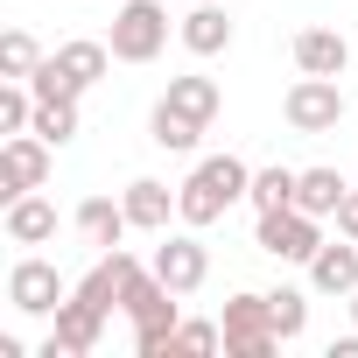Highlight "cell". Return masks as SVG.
I'll return each instance as SVG.
<instances>
[{"label":"cell","instance_id":"1","mask_svg":"<svg viewBox=\"0 0 358 358\" xmlns=\"http://www.w3.org/2000/svg\"><path fill=\"white\" fill-rule=\"evenodd\" d=\"M176 302H183V295L120 246V309H127V323H134V351H141V358H155V351L176 344V323H183Z\"/></svg>","mask_w":358,"mask_h":358},{"label":"cell","instance_id":"2","mask_svg":"<svg viewBox=\"0 0 358 358\" xmlns=\"http://www.w3.org/2000/svg\"><path fill=\"white\" fill-rule=\"evenodd\" d=\"M246 190H253V169L239 162V155H204L190 176H183V190H176V218L183 225H218L232 204H246Z\"/></svg>","mask_w":358,"mask_h":358},{"label":"cell","instance_id":"3","mask_svg":"<svg viewBox=\"0 0 358 358\" xmlns=\"http://www.w3.org/2000/svg\"><path fill=\"white\" fill-rule=\"evenodd\" d=\"M218 323H225V358H274V351H281L274 309H267V295H253V288H239Z\"/></svg>","mask_w":358,"mask_h":358},{"label":"cell","instance_id":"4","mask_svg":"<svg viewBox=\"0 0 358 358\" xmlns=\"http://www.w3.org/2000/svg\"><path fill=\"white\" fill-rule=\"evenodd\" d=\"M113 57L120 64H155L162 50H169V8L162 0H127V8L113 15Z\"/></svg>","mask_w":358,"mask_h":358},{"label":"cell","instance_id":"5","mask_svg":"<svg viewBox=\"0 0 358 358\" xmlns=\"http://www.w3.org/2000/svg\"><path fill=\"white\" fill-rule=\"evenodd\" d=\"M253 246H260L267 260H295V267H309V260H316V246H323V218H309L302 204L260 211V232H253Z\"/></svg>","mask_w":358,"mask_h":358},{"label":"cell","instance_id":"6","mask_svg":"<svg viewBox=\"0 0 358 358\" xmlns=\"http://www.w3.org/2000/svg\"><path fill=\"white\" fill-rule=\"evenodd\" d=\"M64 295H71V281L57 274V260L22 253V260L8 267V302H15V316H57Z\"/></svg>","mask_w":358,"mask_h":358},{"label":"cell","instance_id":"7","mask_svg":"<svg viewBox=\"0 0 358 358\" xmlns=\"http://www.w3.org/2000/svg\"><path fill=\"white\" fill-rule=\"evenodd\" d=\"M281 113H288L295 134H337V127H344V92H337V78H309V71H302V78L288 85Z\"/></svg>","mask_w":358,"mask_h":358},{"label":"cell","instance_id":"8","mask_svg":"<svg viewBox=\"0 0 358 358\" xmlns=\"http://www.w3.org/2000/svg\"><path fill=\"white\" fill-rule=\"evenodd\" d=\"M50 169H57V148L43 134H8V148H0V197H29L50 183Z\"/></svg>","mask_w":358,"mask_h":358},{"label":"cell","instance_id":"9","mask_svg":"<svg viewBox=\"0 0 358 358\" xmlns=\"http://www.w3.org/2000/svg\"><path fill=\"white\" fill-rule=\"evenodd\" d=\"M155 274H162L176 295H197V288L211 281V246L197 239V225H190V232H162V246H155Z\"/></svg>","mask_w":358,"mask_h":358},{"label":"cell","instance_id":"10","mask_svg":"<svg viewBox=\"0 0 358 358\" xmlns=\"http://www.w3.org/2000/svg\"><path fill=\"white\" fill-rule=\"evenodd\" d=\"M309 288L316 295H351L358 288V239H323L316 246V260H309Z\"/></svg>","mask_w":358,"mask_h":358},{"label":"cell","instance_id":"11","mask_svg":"<svg viewBox=\"0 0 358 358\" xmlns=\"http://www.w3.org/2000/svg\"><path fill=\"white\" fill-rule=\"evenodd\" d=\"M176 36H183L190 57H225V50H232V22H225L218 0H190V15H183V29H176Z\"/></svg>","mask_w":358,"mask_h":358},{"label":"cell","instance_id":"12","mask_svg":"<svg viewBox=\"0 0 358 358\" xmlns=\"http://www.w3.org/2000/svg\"><path fill=\"white\" fill-rule=\"evenodd\" d=\"M120 204H127L134 232H169V218H176V190L155 183V176H134V183L120 190Z\"/></svg>","mask_w":358,"mask_h":358},{"label":"cell","instance_id":"13","mask_svg":"<svg viewBox=\"0 0 358 358\" xmlns=\"http://www.w3.org/2000/svg\"><path fill=\"white\" fill-rule=\"evenodd\" d=\"M50 57H57V71L71 78V92H92V85H99V78L120 64V57H113V43H92V36H78V43H57Z\"/></svg>","mask_w":358,"mask_h":358},{"label":"cell","instance_id":"14","mask_svg":"<svg viewBox=\"0 0 358 358\" xmlns=\"http://www.w3.org/2000/svg\"><path fill=\"white\" fill-rule=\"evenodd\" d=\"M71 225H78V239H85V246H99V253H113V246H120V239L134 232L127 204H113V197H85Z\"/></svg>","mask_w":358,"mask_h":358},{"label":"cell","instance_id":"15","mask_svg":"<svg viewBox=\"0 0 358 358\" xmlns=\"http://www.w3.org/2000/svg\"><path fill=\"white\" fill-rule=\"evenodd\" d=\"M0 225H8L15 246H50V239H57V204H50L43 190H29V197L8 204V218H0Z\"/></svg>","mask_w":358,"mask_h":358},{"label":"cell","instance_id":"16","mask_svg":"<svg viewBox=\"0 0 358 358\" xmlns=\"http://www.w3.org/2000/svg\"><path fill=\"white\" fill-rule=\"evenodd\" d=\"M344 64H351V43H344L337 29H302V36H295V71H309V78H344Z\"/></svg>","mask_w":358,"mask_h":358},{"label":"cell","instance_id":"17","mask_svg":"<svg viewBox=\"0 0 358 358\" xmlns=\"http://www.w3.org/2000/svg\"><path fill=\"white\" fill-rule=\"evenodd\" d=\"M176 113H190L197 127H211L218 120V106H225V92H218V78H204V71H183V78H169V92H162Z\"/></svg>","mask_w":358,"mask_h":358},{"label":"cell","instance_id":"18","mask_svg":"<svg viewBox=\"0 0 358 358\" xmlns=\"http://www.w3.org/2000/svg\"><path fill=\"white\" fill-rule=\"evenodd\" d=\"M204 134H211V127H197L190 113H176L169 99H155V113H148V141H155V148H169V155H190Z\"/></svg>","mask_w":358,"mask_h":358},{"label":"cell","instance_id":"19","mask_svg":"<svg viewBox=\"0 0 358 358\" xmlns=\"http://www.w3.org/2000/svg\"><path fill=\"white\" fill-rule=\"evenodd\" d=\"M351 197V183L337 169H302V183H295V204L309 211V218H337V204Z\"/></svg>","mask_w":358,"mask_h":358},{"label":"cell","instance_id":"20","mask_svg":"<svg viewBox=\"0 0 358 358\" xmlns=\"http://www.w3.org/2000/svg\"><path fill=\"white\" fill-rule=\"evenodd\" d=\"M295 183H302V169H288V162H274V169H253V190H246V204H253V211H281V204H295Z\"/></svg>","mask_w":358,"mask_h":358},{"label":"cell","instance_id":"21","mask_svg":"<svg viewBox=\"0 0 358 358\" xmlns=\"http://www.w3.org/2000/svg\"><path fill=\"white\" fill-rule=\"evenodd\" d=\"M29 134H43L50 148H71V141H78V99H36Z\"/></svg>","mask_w":358,"mask_h":358},{"label":"cell","instance_id":"22","mask_svg":"<svg viewBox=\"0 0 358 358\" xmlns=\"http://www.w3.org/2000/svg\"><path fill=\"white\" fill-rule=\"evenodd\" d=\"M267 309H274V330H281V344H295L302 330H309V288H267Z\"/></svg>","mask_w":358,"mask_h":358},{"label":"cell","instance_id":"23","mask_svg":"<svg viewBox=\"0 0 358 358\" xmlns=\"http://www.w3.org/2000/svg\"><path fill=\"white\" fill-rule=\"evenodd\" d=\"M43 57H50V50H43L29 29H8V36H0V78H36Z\"/></svg>","mask_w":358,"mask_h":358},{"label":"cell","instance_id":"24","mask_svg":"<svg viewBox=\"0 0 358 358\" xmlns=\"http://www.w3.org/2000/svg\"><path fill=\"white\" fill-rule=\"evenodd\" d=\"M29 120H36V92H29V78H8V85H0V127L29 134Z\"/></svg>","mask_w":358,"mask_h":358},{"label":"cell","instance_id":"25","mask_svg":"<svg viewBox=\"0 0 358 358\" xmlns=\"http://www.w3.org/2000/svg\"><path fill=\"white\" fill-rule=\"evenodd\" d=\"M169 351H225V323L183 316V323H176V344H169Z\"/></svg>","mask_w":358,"mask_h":358},{"label":"cell","instance_id":"26","mask_svg":"<svg viewBox=\"0 0 358 358\" xmlns=\"http://www.w3.org/2000/svg\"><path fill=\"white\" fill-rule=\"evenodd\" d=\"M337 232H344V239H358V183H351V197L337 204Z\"/></svg>","mask_w":358,"mask_h":358},{"label":"cell","instance_id":"27","mask_svg":"<svg viewBox=\"0 0 358 358\" xmlns=\"http://www.w3.org/2000/svg\"><path fill=\"white\" fill-rule=\"evenodd\" d=\"M344 302H351V330H358V288H351V295H344Z\"/></svg>","mask_w":358,"mask_h":358}]
</instances>
